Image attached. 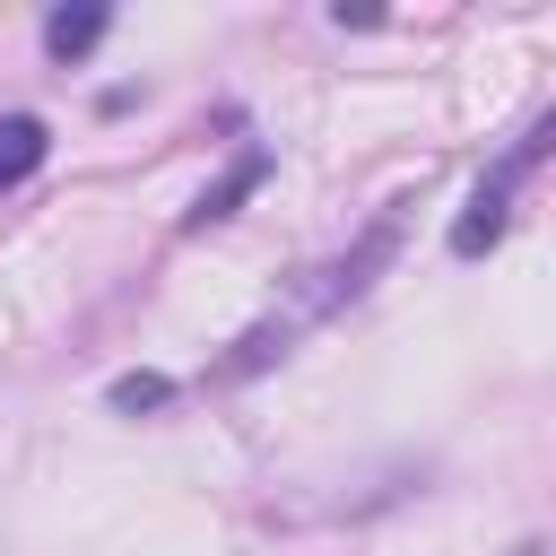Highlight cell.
<instances>
[{"mask_svg": "<svg viewBox=\"0 0 556 556\" xmlns=\"http://www.w3.org/2000/svg\"><path fill=\"white\" fill-rule=\"evenodd\" d=\"M539 148H547V122H539V130H530V139H521V148H513V156H504L495 174H478V191H469V208L452 217V252H460V261H478V252H486V243L504 235V208H513V182L530 174V156H539Z\"/></svg>", "mask_w": 556, "mask_h": 556, "instance_id": "obj_1", "label": "cell"}, {"mask_svg": "<svg viewBox=\"0 0 556 556\" xmlns=\"http://www.w3.org/2000/svg\"><path fill=\"white\" fill-rule=\"evenodd\" d=\"M261 182H269V148H243V156L226 165V182H208V191H200V208H191L182 226L200 235V226H217V217H235V200H243V191H261Z\"/></svg>", "mask_w": 556, "mask_h": 556, "instance_id": "obj_2", "label": "cell"}, {"mask_svg": "<svg viewBox=\"0 0 556 556\" xmlns=\"http://www.w3.org/2000/svg\"><path fill=\"white\" fill-rule=\"evenodd\" d=\"M43 148H52V130H43L35 113H0V191H17V182L43 165Z\"/></svg>", "mask_w": 556, "mask_h": 556, "instance_id": "obj_3", "label": "cell"}, {"mask_svg": "<svg viewBox=\"0 0 556 556\" xmlns=\"http://www.w3.org/2000/svg\"><path fill=\"white\" fill-rule=\"evenodd\" d=\"M104 26H113L104 9H52V17H43V43H52L61 61H78V52H87V43L104 35Z\"/></svg>", "mask_w": 556, "mask_h": 556, "instance_id": "obj_4", "label": "cell"}, {"mask_svg": "<svg viewBox=\"0 0 556 556\" xmlns=\"http://www.w3.org/2000/svg\"><path fill=\"white\" fill-rule=\"evenodd\" d=\"M165 391H174L165 374H122L113 382V408H165Z\"/></svg>", "mask_w": 556, "mask_h": 556, "instance_id": "obj_5", "label": "cell"}]
</instances>
